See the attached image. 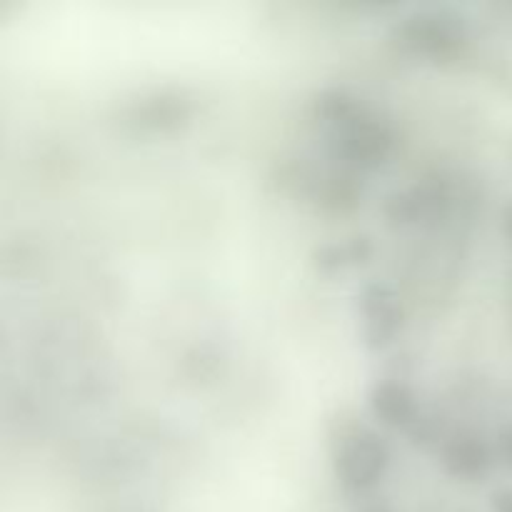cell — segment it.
Instances as JSON below:
<instances>
[{
	"label": "cell",
	"mask_w": 512,
	"mask_h": 512,
	"mask_svg": "<svg viewBox=\"0 0 512 512\" xmlns=\"http://www.w3.org/2000/svg\"><path fill=\"white\" fill-rule=\"evenodd\" d=\"M3 58L63 85L195 80L258 60L263 20L240 3L40 0L3 23Z\"/></svg>",
	"instance_id": "cell-1"
}]
</instances>
